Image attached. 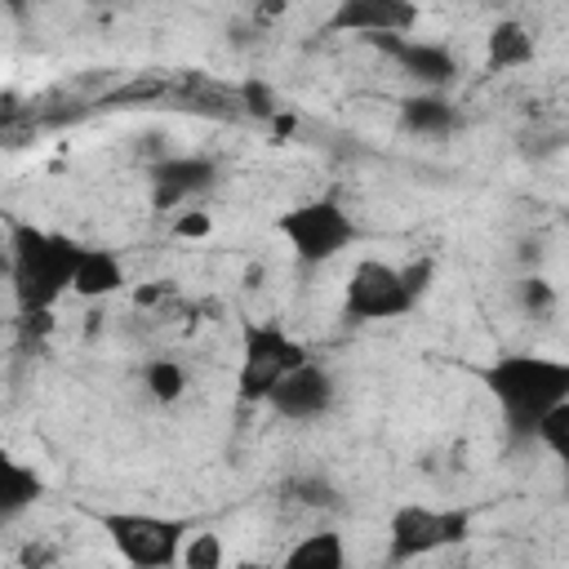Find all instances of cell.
<instances>
[{"label":"cell","instance_id":"cell-1","mask_svg":"<svg viewBox=\"0 0 569 569\" xmlns=\"http://www.w3.org/2000/svg\"><path fill=\"white\" fill-rule=\"evenodd\" d=\"M480 387L516 436H533L538 422L569 400V360L542 351H507L476 369Z\"/></svg>","mask_w":569,"mask_h":569},{"label":"cell","instance_id":"cell-2","mask_svg":"<svg viewBox=\"0 0 569 569\" xmlns=\"http://www.w3.org/2000/svg\"><path fill=\"white\" fill-rule=\"evenodd\" d=\"M80 240L36 227L9 222V284L18 311H53L62 293H71V276L80 262Z\"/></svg>","mask_w":569,"mask_h":569},{"label":"cell","instance_id":"cell-3","mask_svg":"<svg viewBox=\"0 0 569 569\" xmlns=\"http://www.w3.org/2000/svg\"><path fill=\"white\" fill-rule=\"evenodd\" d=\"M311 351L276 320H253L244 325L240 338V365H236V396L240 405H267L271 391L298 369L307 365Z\"/></svg>","mask_w":569,"mask_h":569},{"label":"cell","instance_id":"cell-4","mask_svg":"<svg viewBox=\"0 0 569 569\" xmlns=\"http://www.w3.org/2000/svg\"><path fill=\"white\" fill-rule=\"evenodd\" d=\"M276 231L284 236V244L293 249V258L302 267H325V262H333L342 249H351L360 240L356 218L333 196H311V200L284 209L276 218Z\"/></svg>","mask_w":569,"mask_h":569},{"label":"cell","instance_id":"cell-5","mask_svg":"<svg viewBox=\"0 0 569 569\" xmlns=\"http://www.w3.org/2000/svg\"><path fill=\"white\" fill-rule=\"evenodd\" d=\"M102 533L111 538L116 556L133 569H169L182 556V542L191 533L187 520L160 516V511H98Z\"/></svg>","mask_w":569,"mask_h":569},{"label":"cell","instance_id":"cell-6","mask_svg":"<svg viewBox=\"0 0 569 569\" xmlns=\"http://www.w3.org/2000/svg\"><path fill=\"white\" fill-rule=\"evenodd\" d=\"M471 533V511L467 507H422V502H400L387 520V556L396 565L436 556L445 547H458Z\"/></svg>","mask_w":569,"mask_h":569},{"label":"cell","instance_id":"cell-7","mask_svg":"<svg viewBox=\"0 0 569 569\" xmlns=\"http://www.w3.org/2000/svg\"><path fill=\"white\" fill-rule=\"evenodd\" d=\"M418 293L405 280V267H391L382 258H360L342 284V316L356 325L369 320H400L409 311H418Z\"/></svg>","mask_w":569,"mask_h":569},{"label":"cell","instance_id":"cell-8","mask_svg":"<svg viewBox=\"0 0 569 569\" xmlns=\"http://www.w3.org/2000/svg\"><path fill=\"white\" fill-rule=\"evenodd\" d=\"M418 0H338L329 9V18L320 22L325 36H360V40H378V36H413L418 27Z\"/></svg>","mask_w":569,"mask_h":569},{"label":"cell","instance_id":"cell-9","mask_svg":"<svg viewBox=\"0 0 569 569\" xmlns=\"http://www.w3.org/2000/svg\"><path fill=\"white\" fill-rule=\"evenodd\" d=\"M333 400H338L333 373H329L325 365L307 360V365H298V369L271 391L267 405H271L280 418H289V422H311V418H325V413L333 409Z\"/></svg>","mask_w":569,"mask_h":569},{"label":"cell","instance_id":"cell-10","mask_svg":"<svg viewBox=\"0 0 569 569\" xmlns=\"http://www.w3.org/2000/svg\"><path fill=\"white\" fill-rule=\"evenodd\" d=\"M409 80H418L422 89H445L458 76V58L436 44V40H413V36H378L373 40Z\"/></svg>","mask_w":569,"mask_h":569},{"label":"cell","instance_id":"cell-11","mask_svg":"<svg viewBox=\"0 0 569 569\" xmlns=\"http://www.w3.org/2000/svg\"><path fill=\"white\" fill-rule=\"evenodd\" d=\"M218 178V164L209 156H169L160 164H151V204L160 213L182 209L191 196L209 191Z\"/></svg>","mask_w":569,"mask_h":569},{"label":"cell","instance_id":"cell-12","mask_svg":"<svg viewBox=\"0 0 569 569\" xmlns=\"http://www.w3.org/2000/svg\"><path fill=\"white\" fill-rule=\"evenodd\" d=\"M124 289V262L116 249H98V244H84L80 249V262H76V276H71V293L93 302V298H111Z\"/></svg>","mask_w":569,"mask_h":569},{"label":"cell","instance_id":"cell-13","mask_svg":"<svg viewBox=\"0 0 569 569\" xmlns=\"http://www.w3.org/2000/svg\"><path fill=\"white\" fill-rule=\"evenodd\" d=\"M538 53V40L533 31L520 22V18H498L485 36V67L489 71H516V67H529Z\"/></svg>","mask_w":569,"mask_h":569},{"label":"cell","instance_id":"cell-14","mask_svg":"<svg viewBox=\"0 0 569 569\" xmlns=\"http://www.w3.org/2000/svg\"><path fill=\"white\" fill-rule=\"evenodd\" d=\"M453 120H458V111L440 89H418L400 102V129H409L418 138H445L453 129Z\"/></svg>","mask_w":569,"mask_h":569},{"label":"cell","instance_id":"cell-15","mask_svg":"<svg viewBox=\"0 0 569 569\" xmlns=\"http://www.w3.org/2000/svg\"><path fill=\"white\" fill-rule=\"evenodd\" d=\"M44 498V480L36 467L4 458L0 462V520H18L27 507H36Z\"/></svg>","mask_w":569,"mask_h":569},{"label":"cell","instance_id":"cell-16","mask_svg":"<svg viewBox=\"0 0 569 569\" xmlns=\"http://www.w3.org/2000/svg\"><path fill=\"white\" fill-rule=\"evenodd\" d=\"M284 565H289V569H347V542H342V533H333V529L302 533V538L284 551Z\"/></svg>","mask_w":569,"mask_h":569},{"label":"cell","instance_id":"cell-17","mask_svg":"<svg viewBox=\"0 0 569 569\" xmlns=\"http://www.w3.org/2000/svg\"><path fill=\"white\" fill-rule=\"evenodd\" d=\"M142 382H147V391H151L156 405H173V400L187 396V369L178 360H164V356H156V360L142 365Z\"/></svg>","mask_w":569,"mask_h":569},{"label":"cell","instance_id":"cell-18","mask_svg":"<svg viewBox=\"0 0 569 569\" xmlns=\"http://www.w3.org/2000/svg\"><path fill=\"white\" fill-rule=\"evenodd\" d=\"M533 440L565 467V476H569V400L565 405H556L542 422H538V431H533Z\"/></svg>","mask_w":569,"mask_h":569},{"label":"cell","instance_id":"cell-19","mask_svg":"<svg viewBox=\"0 0 569 569\" xmlns=\"http://www.w3.org/2000/svg\"><path fill=\"white\" fill-rule=\"evenodd\" d=\"M187 569H218L227 560V547L218 533H187L182 542V556H178Z\"/></svg>","mask_w":569,"mask_h":569},{"label":"cell","instance_id":"cell-20","mask_svg":"<svg viewBox=\"0 0 569 569\" xmlns=\"http://www.w3.org/2000/svg\"><path fill=\"white\" fill-rule=\"evenodd\" d=\"M516 298H520V307L533 311V316L556 307V289H551V280H542V276H525V280L516 284Z\"/></svg>","mask_w":569,"mask_h":569},{"label":"cell","instance_id":"cell-21","mask_svg":"<svg viewBox=\"0 0 569 569\" xmlns=\"http://www.w3.org/2000/svg\"><path fill=\"white\" fill-rule=\"evenodd\" d=\"M173 236H182V240H204V236H213V218L200 213V209H187V213L173 218Z\"/></svg>","mask_w":569,"mask_h":569},{"label":"cell","instance_id":"cell-22","mask_svg":"<svg viewBox=\"0 0 569 569\" xmlns=\"http://www.w3.org/2000/svg\"><path fill=\"white\" fill-rule=\"evenodd\" d=\"M289 489H293L307 507H333V489H329L325 480H316V476H311V480H293Z\"/></svg>","mask_w":569,"mask_h":569},{"label":"cell","instance_id":"cell-23","mask_svg":"<svg viewBox=\"0 0 569 569\" xmlns=\"http://www.w3.org/2000/svg\"><path fill=\"white\" fill-rule=\"evenodd\" d=\"M240 98H244V107H249L253 116H276V98H271V89H267V84L249 80V84L240 89Z\"/></svg>","mask_w":569,"mask_h":569},{"label":"cell","instance_id":"cell-24","mask_svg":"<svg viewBox=\"0 0 569 569\" xmlns=\"http://www.w3.org/2000/svg\"><path fill=\"white\" fill-rule=\"evenodd\" d=\"M18 560H22V565H49V560H53V551H44V547H27Z\"/></svg>","mask_w":569,"mask_h":569},{"label":"cell","instance_id":"cell-25","mask_svg":"<svg viewBox=\"0 0 569 569\" xmlns=\"http://www.w3.org/2000/svg\"><path fill=\"white\" fill-rule=\"evenodd\" d=\"M280 9H284V0H262V4H258V13H262V18H276Z\"/></svg>","mask_w":569,"mask_h":569}]
</instances>
